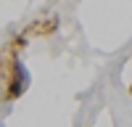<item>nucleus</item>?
I'll return each mask as SVG.
<instances>
[{
  "label": "nucleus",
  "mask_w": 132,
  "mask_h": 127,
  "mask_svg": "<svg viewBox=\"0 0 132 127\" xmlns=\"http://www.w3.org/2000/svg\"><path fill=\"white\" fill-rule=\"evenodd\" d=\"M11 66H13V80L8 82V98H19V95L24 93L29 77H27V69H24V64H21V61H13Z\"/></svg>",
  "instance_id": "1"
}]
</instances>
